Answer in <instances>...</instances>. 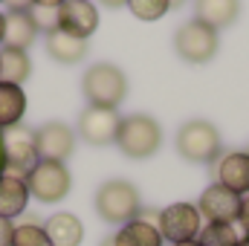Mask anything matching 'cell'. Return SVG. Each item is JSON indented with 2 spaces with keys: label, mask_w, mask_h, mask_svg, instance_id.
I'll use <instances>...</instances> for the list:
<instances>
[{
  "label": "cell",
  "mask_w": 249,
  "mask_h": 246,
  "mask_svg": "<svg viewBox=\"0 0 249 246\" xmlns=\"http://www.w3.org/2000/svg\"><path fill=\"white\" fill-rule=\"evenodd\" d=\"M81 93H84L87 105L116 110L124 102V96H127V78H124V72L116 64L99 61L84 72V78H81Z\"/></svg>",
  "instance_id": "obj_1"
},
{
  "label": "cell",
  "mask_w": 249,
  "mask_h": 246,
  "mask_svg": "<svg viewBox=\"0 0 249 246\" xmlns=\"http://www.w3.org/2000/svg\"><path fill=\"white\" fill-rule=\"evenodd\" d=\"M116 148L130 159H148L162 148V127L148 113L124 116L116 133Z\"/></svg>",
  "instance_id": "obj_2"
},
{
  "label": "cell",
  "mask_w": 249,
  "mask_h": 246,
  "mask_svg": "<svg viewBox=\"0 0 249 246\" xmlns=\"http://www.w3.org/2000/svg\"><path fill=\"white\" fill-rule=\"evenodd\" d=\"M177 154L197 162V165H212L223 154V139L220 130L206 119H191L177 130Z\"/></svg>",
  "instance_id": "obj_3"
},
{
  "label": "cell",
  "mask_w": 249,
  "mask_h": 246,
  "mask_svg": "<svg viewBox=\"0 0 249 246\" xmlns=\"http://www.w3.org/2000/svg\"><path fill=\"white\" fill-rule=\"evenodd\" d=\"M142 209L139 191L136 185L127 180H107L105 185H99L96 191V211L105 223H130Z\"/></svg>",
  "instance_id": "obj_4"
},
{
  "label": "cell",
  "mask_w": 249,
  "mask_h": 246,
  "mask_svg": "<svg viewBox=\"0 0 249 246\" xmlns=\"http://www.w3.org/2000/svg\"><path fill=\"white\" fill-rule=\"evenodd\" d=\"M26 188L29 197H35L38 203H61L72 188V177L67 171L64 162H53V159H38V165L26 174Z\"/></svg>",
  "instance_id": "obj_5"
},
{
  "label": "cell",
  "mask_w": 249,
  "mask_h": 246,
  "mask_svg": "<svg viewBox=\"0 0 249 246\" xmlns=\"http://www.w3.org/2000/svg\"><path fill=\"white\" fill-rule=\"evenodd\" d=\"M38 165V151H35V130L15 124L3 133V174L23 177Z\"/></svg>",
  "instance_id": "obj_6"
},
{
  "label": "cell",
  "mask_w": 249,
  "mask_h": 246,
  "mask_svg": "<svg viewBox=\"0 0 249 246\" xmlns=\"http://www.w3.org/2000/svg\"><path fill=\"white\" fill-rule=\"evenodd\" d=\"M174 50L188 64H206L217 53V29L206 26L203 20H188L174 32Z\"/></svg>",
  "instance_id": "obj_7"
},
{
  "label": "cell",
  "mask_w": 249,
  "mask_h": 246,
  "mask_svg": "<svg viewBox=\"0 0 249 246\" xmlns=\"http://www.w3.org/2000/svg\"><path fill=\"white\" fill-rule=\"evenodd\" d=\"M200 229H203V217H200L197 206H191V203H171L168 209L160 211V235H162V241H171V244L197 241Z\"/></svg>",
  "instance_id": "obj_8"
},
{
  "label": "cell",
  "mask_w": 249,
  "mask_h": 246,
  "mask_svg": "<svg viewBox=\"0 0 249 246\" xmlns=\"http://www.w3.org/2000/svg\"><path fill=\"white\" fill-rule=\"evenodd\" d=\"M119 124H122L119 110H110V107H93V105H87V107H84V113L78 116V136H81L87 145L102 148V145L116 142Z\"/></svg>",
  "instance_id": "obj_9"
},
{
  "label": "cell",
  "mask_w": 249,
  "mask_h": 246,
  "mask_svg": "<svg viewBox=\"0 0 249 246\" xmlns=\"http://www.w3.org/2000/svg\"><path fill=\"white\" fill-rule=\"evenodd\" d=\"M241 200L235 191L223 188V185L212 183L197 200V211L200 217H206L209 223H235L241 214Z\"/></svg>",
  "instance_id": "obj_10"
},
{
  "label": "cell",
  "mask_w": 249,
  "mask_h": 246,
  "mask_svg": "<svg viewBox=\"0 0 249 246\" xmlns=\"http://www.w3.org/2000/svg\"><path fill=\"white\" fill-rule=\"evenodd\" d=\"M75 148V130L64 122H47L35 130V151L38 159L64 162Z\"/></svg>",
  "instance_id": "obj_11"
},
{
  "label": "cell",
  "mask_w": 249,
  "mask_h": 246,
  "mask_svg": "<svg viewBox=\"0 0 249 246\" xmlns=\"http://www.w3.org/2000/svg\"><path fill=\"white\" fill-rule=\"evenodd\" d=\"M212 174H214V183L217 185L235 191L238 197H247L249 194V154L247 151L220 154L212 162Z\"/></svg>",
  "instance_id": "obj_12"
},
{
  "label": "cell",
  "mask_w": 249,
  "mask_h": 246,
  "mask_svg": "<svg viewBox=\"0 0 249 246\" xmlns=\"http://www.w3.org/2000/svg\"><path fill=\"white\" fill-rule=\"evenodd\" d=\"M58 29L87 41L99 29V9L87 0H64L58 6Z\"/></svg>",
  "instance_id": "obj_13"
},
{
  "label": "cell",
  "mask_w": 249,
  "mask_h": 246,
  "mask_svg": "<svg viewBox=\"0 0 249 246\" xmlns=\"http://www.w3.org/2000/svg\"><path fill=\"white\" fill-rule=\"evenodd\" d=\"M29 206V188L23 177H12V174H0V217L15 220L26 211Z\"/></svg>",
  "instance_id": "obj_14"
},
{
  "label": "cell",
  "mask_w": 249,
  "mask_h": 246,
  "mask_svg": "<svg viewBox=\"0 0 249 246\" xmlns=\"http://www.w3.org/2000/svg\"><path fill=\"white\" fill-rule=\"evenodd\" d=\"M44 232L53 246H81L84 241V223L70 211H55L53 217H47Z\"/></svg>",
  "instance_id": "obj_15"
},
{
  "label": "cell",
  "mask_w": 249,
  "mask_h": 246,
  "mask_svg": "<svg viewBox=\"0 0 249 246\" xmlns=\"http://www.w3.org/2000/svg\"><path fill=\"white\" fill-rule=\"evenodd\" d=\"M38 35V26L29 12H6V26H3V47L9 50H29Z\"/></svg>",
  "instance_id": "obj_16"
},
{
  "label": "cell",
  "mask_w": 249,
  "mask_h": 246,
  "mask_svg": "<svg viewBox=\"0 0 249 246\" xmlns=\"http://www.w3.org/2000/svg\"><path fill=\"white\" fill-rule=\"evenodd\" d=\"M197 20H203L212 29L232 26L241 15V0H194Z\"/></svg>",
  "instance_id": "obj_17"
},
{
  "label": "cell",
  "mask_w": 249,
  "mask_h": 246,
  "mask_svg": "<svg viewBox=\"0 0 249 246\" xmlns=\"http://www.w3.org/2000/svg\"><path fill=\"white\" fill-rule=\"evenodd\" d=\"M47 53L58 64H78L87 55V41L72 38L61 29H53V32H47Z\"/></svg>",
  "instance_id": "obj_18"
},
{
  "label": "cell",
  "mask_w": 249,
  "mask_h": 246,
  "mask_svg": "<svg viewBox=\"0 0 249 246\" xmlns=\"http://www.w3.org/2000/svg\"><path fill=\"white\" fill-rule=\"evenodd\" d=\"M23 113H26V93H23V87L0 81V127L9 130V127L20 124Z\"/></svg>",
  "instance_id": "obj_19"
},
{
  "label": "cell",
  "mask_w": 249,
  "mask_h": 246,
  "mask_svg": "<svg viewBox=\"0 0 249 246\" xmlns=\"http://www.w3.org/2000/svg\"><path fill=\"white\" fill-rule=\"evenodd\" d=\"M113 244L116 246H162L165 241H162V235H160L157 226L133 217L130 223H124L122 229L113 235Z\"/></svg>",
  "instance_id": "obj_20"
},
{
  "label": "cell",
  "mask_w": 249,
  "mask_h": 246,
  "mask_svg": "<svg viewBox=\"0 0 249 246\" xmlns=\"http://www.w3.org/2000/svg\"><path fill=\"white\" fill-rule=\"evenodd\" d=\"M29 75H32V61L23 50H9V47L0 50V81L20 87Z\"/></svg>",
  "instance_id": "obj_21"
},
{
  "label": "cell",
  "mask_w": 249,
  "mask_h": 246,
  "mask_svg": "<svg viewBox=\"0 0 249 246\" xmlns=\"http://www.w3.org/2000/svg\"><path fill=\"white\" fill-rule=\"evenodd\" d=\"M241 235L235 229V223H206L197 235L200 246H238Z\"/></svg>",
  "instance_id": "obj_22"
},
{
  "label": "cell",
  "mask_w": 249,
  "mask_h": 246,
  "mask_svg": "<svg viewBox=\"0 0 249 246\" xmlns=\"http://www.w3.org/2000/svg\"><path fill=\"white\" fill-rule=\"evenodd\" d=\"M127 9L133 12V18L151 23L171 12V0H127Z\"/></svg>",
  "instance_id": "obj_23"
},
{
  "label": "cell",
  "mask_w": 249,
  "mask_h": 246,
  "mask_svg": "<svg viewBox=\"0 0 249 246\" xmlns=\"http://www.w3.org/2000/svg\"><path fill=\"white\" fill-rule=\"evenodd\" d=\"M12 246H53V241L47 238L44 226H38V223H20V226H15Z\"/></svg>",
  "instance_id": "obj_24"
},
{
  "label": "cell",
  "mask_w": 249,
  "mask_h": 246,
  "mask_svg": "<svg viewBox=\"0 0 249 246\" xmlns=\"http://www.w3.org/2000/svg\"><path fill=\"white\" fill-rule=\"evenodd\" d=\"M29 15H32V20H35V26H38V29H44V32H53V29H58V9L32 6V9H29Z\"/></svg>",
  "instance_id": "obj_25"
},
{
  "label": "cell",
  "mask_w": 249,
  "mask_h": 246,
  "mask_svg": "<svg viewBox=\"0 0 249 246\" xmlns=\"http://www.w3.org/2000/svg\"><path fill=\"white\" fill-rule=\"evenodd\" d=\"M12 235H15V223L0 217V246H12Z\"/></svg>",
  "instance_id": "obj_26"
},
{
  "label": "cell",
  "mask_w": 249,
  "mask_h": 246,
  "mask_svg": "<svg viewBox=\"0 0 249 246\" xmlns=\"http://www.w3.org/2000/svg\"><path fill=\"white\" fill-rule=\"evenodd\" d=\"M238 223L244 226V232L249 235V194L241 200V214H238Z\"/></svg>",
  "instance_id": "obj_27"
},
{
  "label": "cell",
  "mask_w": 249,
  "mask_h": 246,
  "mask_svg": "<svg viewBox=\"0 0 249 246\" xmlns=\"http://www.w3.org/2000/svg\"><path fill=\"white\" fill-rule=\"evenodd\" d=\"M9 6V12H29L32 9V0H3Z\"/></svg>",
  "instance_id": "obj_28"
},
{
  "label": "cell",
  "mask_w": 249,
  "mask_h": 246,
  "mask_svg": "<svg viewBox=\"0 0 249 246\" xmlns=\"http://www.w3.org/2000/svg\"><path fill=\"white\" fill-rule=\"evenodd\" d=\"M64 0H32V6H44V9H58Z\"/></svg>",
  "instance_id": "obj_29"
},
{
  "label": "cell",
  "mask_w": 249,
  "mask_h": 246,
  "mask_svg": "<svg viewBox=\"0 0 249 246\" xmlns=\"http://www.w3.org/2000/svg\"><path fill=\"white\" fill-rule=\"evenodd\" d=\"M107 9H122V6H127V0H102Z\"/></svg>",
  "instance_id": "obj_30"
},
{
  "label": "cell",
  "mask_w": 249,
  "mask_h": 246,
  "mask_svg": "<svg viewBox=\"0 0 249 246\" xmlns=\"http://www.w3.org/2000/svg\"><path fill=\"white\" fill-rule=\"evenodd\" d=\"M3 26H6V15L0 12V44H3Z\"/></svg>",
  "instance_id": "obj_31"
},
{
  "label": "cell",
  "mask_w": 249,
  "mask_h": 246,
  "mask_svg": "<svg viewBox=\"0 0 249 246\" xmlns=\"http://www.w3.org/2000/svg\"><path fill=\"white\" fill-rule=\"evenodd\" d=\"M99 246H116V244H113V235H110V238H105V241H102Z\"/></svg>",
  "instance_id": "obj_32"
},
{
  "label": "cell",
  "mask_w": 249,
  "mask_h": 246,
  "mask_svg": "<svg viewBox=\"0 0 249 246\" xmlns=\"http://www.w3.org/2000/svg\"><path fill=\"white\" fill-rule=\"evenodd\" d=\"M171 246H200L197 241H186V244H171Z\"/></svg>",
  "instance_id": "obj_33"
},
{
  "label": "cell",
  "mask_w": 249,
  "mask_h": 246,
  "mask_svg": "<svg viewBox=\"0 0 249 246\" xmlns=\"http://www.w3.org/2000/svg\"><path fill=\"white\" fill-rule=\"evenodd\" d=\"M238 246H249V235H244V238L238 241Z\"/></svg>",
  "instance_id": "obj_34"
},
{
  "label": "cell",
  "mask_w": 249,
  "mask_h": 246,
  "mask_svg": "<svg viewBox=\"0 0 249 246\" xmlns=\"http://www.w3.org/2000/svg\"><path fill=\"white\" fill-rule=\"evenodd\" d=\"M247 154H249V148H247Z\"/></svg>",
  "instance_id": "obj_35"
},
{
  "label": "cell",
  "mask_w": 249,
  "mask_h": 246,
  "mask_svg": "<svg viewBox=\"0 0 249 246\" xmlns=\"http://www.w3.org/2000/svg\"><path fill=\"white\" fill-rule=\"evenodd\" d=\"M87 3H90V0H87Z\"/></svg>",
  "instance_id": "obj_36"
},
{
  "label": "cell",
  "mask_w": 249,
  "mask_h": 246,
  "mask_svg": "<svg viewBox=\"0 0 249 246\" xmlns=\"http://www.w3.org/2000/svg\"><path fill=\"white\" fill-rule=\"evenodd\" d=\"M0 3H3V0H0Z\"/></svg>",
  "instance_id": "obj_37"
}]
</instances>
